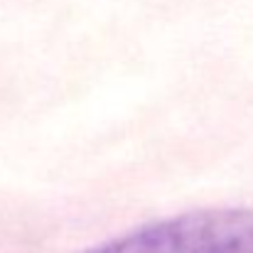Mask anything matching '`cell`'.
<instances>
[{"instance_id": "1", "label": "cell", "mask_w": 253, "mask_h": 253, "mask_svg": "<svg viewBox=\"0 0 253 253\" xmlns=\"http://www.w3.org/2000/svg\"><path fill=\"white\" fill-rule=\"evenodd\" d=\"M84 253H253V209L184 211Z\"/></svg>"}]
</instances>
